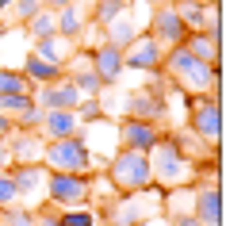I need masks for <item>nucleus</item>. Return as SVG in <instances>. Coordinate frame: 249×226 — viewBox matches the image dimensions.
Instances as JSON below:
<instances>
[{"instance_id":"1","label":"nucleus","mask_w":249,"mask_h":226,"mask_svg":"<svg viewBox=\"0 0 249 226\" xmlns=\"http://www.w3.org/2000/svg\"><path fill=\"white\" fill-rule=\"evenodd\" d=\"M150 176H154V188L161 192H177V188H196L199 180V165L188 161L184 154L177 150L173 134H161L154 146H150Z\"/></svg>"},{"instance_id":"2","label":"nucleus","mask_w":249,"mask_h":226,"mask_svg":"<svg viewBox=\"0 0 249 226\" xmlns=\"http://www.w3.org/2000/svg\"><path fill=\"white\" fill-rule=\"evenodd\" d=\"M161 77H169L173 88H180L184 96H207L211 85L222 81V65H207L199 58H192L184 46H173L161 58Z\"/></svg>"},{"instance_id":"3","label":"nucleus","mask_w":249,"mask_h":226,"mask_svg":"<svg viewBox=\"0 0 249 226\" xmlns=\"http://www.w3.org/2000/svg\"><path fill=\"white\" fill-rule=\"evenodd\" d=\"M161 207H165V192L150 184L142 192L119 195L115 203L100 207L96 219H104L107 226H142V223H150V219H161Z\"/></svg>"},{"instance_id":"4","label":"nucleus","mask_w":249,"mask_h":226,"mask_svg":"<svg viewBox=\"0 0 249 226\" xmlns=\"http://www.w3.org/2000/svg\"><path fill=\"white\" fill-rule=\"evenodd\" d=\"M107 180H111V188L119 195H130V192H142V188H150L154 184V176H150V157L146 154H138V150H119L111 161H107Z\"/></svg>"},{"instance_id":"5","label":"nucleus","mask_w":249,"mask_h":226,"mask_svg":"<svg viewBox=\"0 0 249 226\" xmlns=\"http://www.w3.org/2000/svg\"><path fill=\"white\" fill-rule=\"evenodd\" d=\"M184 104H188V130L203 146H218V138H222V104L211 96H184Z\"/></svg>"},{"instance_id":"6","label":"nucleus","mask_w":249,"mask_h":226,"mask_svg":"<svg viewBox=\"0 0 249 226\" xmlns=\"http://www.w3.org/2000/svg\"><path fill=\"white\" fill-rule=\"evenodd\" d=\"M42 165L50 173H81V176L92 173V161H89V150H85L81 134L77 138H54V142H46Z\"/></svg>"},{"instance_id":"7","label":"nucleus","mask_w":249,"mask_h":226,"mask_svg":"<svg viewBox=\"0 0 249 226\" xmlns=\"http://www.w3.org/2000/svg\"><path fill=\"white\" fill-rule=\"evenodd\" d=\"M46 199L58 211L89 207V176H81V173H50L46 176Z\"/></svg>"},{"instance_id":"8","label":"nucleus","mask_w":249,"mask_h":226,"mask_svg":"<svg viewBox=\"0 0 249 226\" xmlns=\"http://www.w3.org/2000/svg\"><path fill=\"white\" fill-rule=\"evenodd\" d=\"M150 38H154L161 50H173V46H184L188 38V27L180 23V16H177V8H173V0L169 4H157L154 16H150Z\"/></svg>"},{"instance_id":"9","label":"nucleus","mask_w":249,"mask_h":226,"mask_svg":"<svg viewBox=\"0 0 249 226\" xmlns=\"http://www.w3.org/2000/svg\"><path fill=\"white\" fill-rule=\"evenodd\" d=\"M46 176H50L46 165H12V180H16V192H19V207L35 211L46 199Z\"/></svg>"},{"instance_id":"10","label":"nucleus","mask_w":249,"mask_h":226,"mask_svg":"<svg viewBox=\"0 0 249 226\" xmlns=\"http://www.w3.org/2000/svg\"><path fill=\"white\" fill-rule=\"evenodd\" d=\"M31 96H35V107H38V111H77V104H81V92L73 88L69 77L54 81V85H38Z\"/></svg>"},{"instance_id":"11","label":"nucleus","mask_w":249,"mask_h":226,"mask_svg":"<svg viewBox=\"0 0 249 226\" xmlns=\"http://www.w3.org/2000/svg\"><path fill=\"white\" fill-rule=\"evenodd\" d=\"M161 58H165V50L157 46L150 35L142 31L130 46L123 50V69H138V73H161Z\"/></svg>"},{"instance_id":"12","label":"nucleus","mask_w":249,"mask_h":226,"mask_svg":"<svg viewBox=\"0 0 249 226\" xmlns=\"http://www.w3.org/2000/svg\"><path fill=\"white\" fill-rule=\"evenodd\" d=\"M115 130H119V150H138V154H150V146L161 138V127L146 119H123L115 123Z\"/></svg>"},{"instance_id":"13","label":"nucleus","mask_w":249,"mask_h":226,"mask_svg":"<svg viewBox=\"0 0 249 226\" xmlns=\"http://www.w3.org/2000/svg\"><path fill=\"white\" fill-rule=\"evenodd\" d=\"M4 142H8V150H12V165H42L46 138H42L38 130H12Z\"/></svg>"},{"instance_id":"14","label":"nucleus","mask_w":249,"mask_h":226,"mask_svg":"<svg viewBox=\"0 0 249 226\" xmlns=\"http://www.w3.org/2000/svg\"><path fill=\"white\" fill-rule=\"evenodd\" d=\"M192 215H196L203 226H222V188H218V184H199V180H196Z\"/></svg>"},{"instance_id":"15","label":"nucleus","mask_w":249,"mask_h":226,"mask_svg":"<svg viewBox=\"0 0 249 226\" xmlns=\"http://www.w3.org/2000/svg\"><path fill=\"white\" fill-rule=\"evenodd\" d=\"M89 58H92V73L100 77V85H104V88L119 81V73H123V50H119V46L100 42L96 50H89Z\"/></svg>"},{"instance_id":"16","label":"nucleus","mask_w":249,"mask_h":226,"mask_svg":"<svg viewBox=\"0 0 249 226\" xmlns=\"http://www.w3.org/2000/svg\"><path fill=\"white\" fill-rule=\"evenodd\" d=\"M165 115V96H161V85L154 88H142L126 100V119H146V123H157Z\"/></svg>"},{"instance_id":"17","label":"nucleus","mask_w":249,"mask_h":226,"mask_svg":"<svg viewBox=\"0 0 249 226\" xmlns=\"http://www.w3.org/2000/svg\"><path fill=\"white\" fill-rule=\"evenodd\" d=\"M38 134L46 142H54V138H77L81 134V119H77V111H42Z\"/></svg>"},{"instance_id":"18","label":"nucleus","mask_w":249,"mask_h":226,"mask_svg":"<svg viewBox=\"0 0 249 226\" xmlns=\"http://www.w3.org/2000/svg\"><path fill=\"white\" fill-rule=\"evenodd\" d=\"M104 31V42H111V46H119V50H126L134 38H138V19H134V12H130V4H126L123 12L107 23V27H100Z\"/></svg>"},{"instance_id":"19","label":"nucleus","mask_w":249,"mask_h":226,"mask_svg":"<svg viewBox=\"0 0 249 226\" xmlns=\"http://www.w3.org/2000/svg\"><path fill=\"white\" fill-rule=\"evenodd\" d=\"M54 27H58V35H62L65 42H81V38H85V27H89V16H85V8L69 4L62 12H54Z\"/></svg>"},{"instance_id":"20","label":"nucleus","mask_w":249,"mask_h":226,"mask_svg":"<svg viewBox=\"0 0 249 226\" xmlns=\"http://www.w3.org/2000/svg\"><path fill=\"white\" fill-rule=\"evenodd\" d=\"M31 54L62 69V65L73 58V42H65L62 35H50V38H38V42H35V50H31Z\"/></svg>"},{"instance_id":"21","label":"nucleus","mask_w":249,"mask_h":226,"mask_svg":"<svg viewBox=\"0 0 249 226\" xmlns=\"http://www.w3.org/2000/svg\"><path fill=\"white\" fill-rule=\"evenodd\" d=\"M19 73L31 81L35 88H38V85H54V81H62V77H65L58 65L42 62V58H35V54H27V62H23V69H19Z\"/></svg>"},{"instance_id":"22","label":"nucleus","mask_w":249,"mask_h":226,"mask_svg":"<svg viewBox=\"0 0 249 226\" xmlns=\"http://www.w3.org/2000/svg\"><path fill=\"white\" fill-rule=\"evenodd\" d=\"M184 50L192 54V58L207 62V65H222V46L211 42L207 35H188V38H184Z\"/></svg>"},{"instance_id":"23","label":"nucleus","mask_w":249,"mask_h":226,"mask_svg":"<svg viewBox=\"0 0 249 226\" xmlns=\"http://www.w3.org/2000/svg\"><path fill=\"white\" fill-rule=\"evenodd\" d=\"M35 85L19 69H0V96H31Z\"/></svg>"},{"instance_id":"24","label":"nucleus","mask_w":249,"mask_h":226,"mask_svg":"<svg viewBox=\"0 0 249 226\" xmlns=\"http://www.w3.org/2000/svg\"><path fill=\"white\" fill-rule=\"evenodd\" d=\"M123 8H126V0H96V8H92V16H89V19H92L96 27H107Z\"/></svg>"},{"instance_id":"25","label":"nucleus","mask_w":249,"mask_h":226,"mask_svg":"<svg viewBox=\"0 0 249 226\" xmlns=\"http://www.w3.org/2000/svg\"><path fill=\"white\" fill-rule=\"evenodd\" d=\"M23 27H27V35H31L35 42H38V38H50V35H58V27H54V12H38L31 23H23Z\"/></svg>"},{"instance_id":"26","label":"nucleus","mask_w":249,"mask_h":226,"mask_svg":"<svg viewBox=\"0 0 249 226\" xmlns=\"http://www.w3.org/2000/svg\"><path fill=\"white\" fill-rule=\"evenodd\" d=\"M19 207V192H16V180H12V169L0 173V211H12Z\"/></svg>"},{"instance_id":"27","label":"nucleus","mask_w":249,"mask_h":226,"mask_svg":"<svg viewBox=\"0 0 249 226\" xmlns=\"http://www.w3.org/2000/svg\"><path fill=\"white\" fill-rule=\"evenodd\" d=\"M58 219H62V226H96V211L92 207H73V211H62Z\"/></svg>"},{"instance_id":"28","label":"nucleus","mask_w":249,"mask_h":226,"mask_svg":"<svg viewBox=\"0 0 249 226\" xmlns=\"http://www.w3.org/2000/svg\"><path fill=\"white\" fill-rule=\"evenodd\" d=\"M0 226H35V211H27V207L0 211Z\"/></svg>"},{"instance_id":"29","label":"nucleus","mask_w":249,"mask_h":226,"mask_svg":"<svg viewBox=\"0 0 249 226\" xmlns=\"http://www.w3.org/2000/svg\"><path fill=\"white\" fill-rule=\"evenodd\" d=\"M77 119H81V127L104 119V104H100V100H81V104H77Z\"/></svg>"},{"instance_id":"30","label":"nucleus","mask_w":249,"mask_h":226,"mask_svg":"<svg viewBox=\"0 0 249 226\" xmlns=\"http://www.w3.org/2000/svg\"><path fill=\"white\" fill-rule=\"evenodd\" d=\"M12 8H16V19H19V23H31L35 16L42 12L38 0H12Z\"/></svg>"},{"instance_id":"31","label":"nucleus","mask_w":249,"mask_h":226,"mask_svg":"<svg viewBox=\"0 0 249 226\" xmlns=\"http://www.w3.org/2000/svg\"><path fill=\"white\" fill-rule=\"evenodd\" d=\"M38 4H42V12H62V8L77 4V0H38Z\"/></svg>"},{"instance_id":"32","label":"nucleus","mask_w":249,"mask_h":226,"mask_svg":"<svg viewBox=\"0 0 249 226\" xmlns=\"http://www.w3.org/2000/svg\"><path fill=\"white\" fill-rule=\"evenodd\" d=\"M12 169V150H8V142L0 138V173H8Z\"/></svg>"},{"instance_id":"33","label":"nucleus","mask_w":249,"mask_h":226,"mask_svg":"<svg viewBox=\"0 0 249 226\" xmlns=\"http://www.w3.org/2000/svg\"><path fill=\"white\" fill-rule=\"evenodd\" d=\"M173 226H203L196 215H180V219H173Z\"/></svg>"},{"instance_id":"34","label":"nucleus","mask_w":249,"mask_h":226,"mask_svg":"<svg viewBox=\"0 0 249 226\" xmlns=\"http://www.w3.org/2000/svg\"><path fill=\"white\" fill-rule=\"evenodd\" d=\"M12 130H16V123H12V119H8V115H0V138H8V134H12Z\"/></svg>"},{"instance_id":"35","label":"nucleus","mask_w":249,"mask_h":226,"mask_svg":"<svg viewBox=\"0 0 249 226\" xmlns=\"http://www.w3.org/2000/svg\"><path fill=\"white\" fill-rule=\"evenodd\" d=\"M142 226H173V223H169V219L161 215V219H150V223H142Z\"/></svg>"},{"instance_id":"36","label":"nucleus","mask_w":249,"mask_h":226,"mask_svg":"<svg viewBox=\"0 0 249 226\" xmlns=\"http://www.w3.org/2000/svg\"><path fill=\"white\" fill-rule=\"evenodd\" d=\"M0 8H12V0H0Z\"/></svg>"},{"instance_id":"37","label":"nucleus","mask_w":249,"mask_h":226,"mask_svg":"<svg viewBox=\"0 0 249 226\" xmlns=\"http://www.w3.org/2000/svg\"><path fill=\"white\" fill-rule=\"evenodd\" d=\"M199 4H218V0H199Z\"/></svg>"},{"instance_id":"38","label":"nucleus","mask_w":249,"mask_h":226,"mask_svg":"<svg viewBox=\"0 0 249 226\" xmlns=\"http://www.w3.org/2000/svg\"><path fill=\"white\" fill-rule=\"evenodd\" d=\"M146 4H154V0H146Z\"/></svg>"}]
</instances>
